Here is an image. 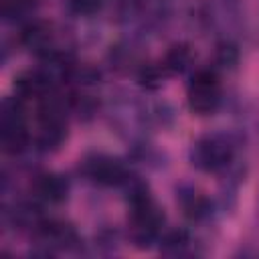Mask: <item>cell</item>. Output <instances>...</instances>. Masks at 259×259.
<instances>
[{"mask_svg": "<svg viewBox=\"0 0 259 259\" xmlns=\"http://www.w3.org/2000/svg\"><path fill=\"white\" fill-rule=\"evenodd\" d=\"M235 158V142L231 136L214 132L198 138L190 148V162L202 172H221Z\"/></svg>", "mask_w": 259, "mask_h": 259, "instance_id": "cell-1", "label": "cell"}, {"mask_svg": "<svg viewBox=\"0 0 259 259\" xmlns=\"http://www.w3.org/2000/svg\"><path fill=\"white\" fill-rule=\"evenodd\" d=\"M162 225H164V212L154 202L152 196L130 204V237L136 247L140 249L150 247L160 237Z\"/></svg>", "mask_w": 259, "mask_h": 259, "instance_id": "cell-2", "label": "cell"}, {"mask_svg": "<svg viewBox=\"0 0 259 259\" xmlns=\"http://www.w3.org/2000/svg\"><path fill=\"white\" fill-rule=\"evenodd\" d=\"M0 136H2V148L8 154H20L28 146V130L24 121V109L22 99L18 97H6L2 101L0 109Z\"/></svg>", "mask_w": 259, "mask_h": 259, "instance_id": "cell-3", "label": "cell"}, {"mask_svg": "<svg viewBox=\"0 0 259 259\" xmlns=\"http://www.w3.org/2000/svg\"><path fill=\"white\" fill-rule=\"evenodd\" d=\"M188 107L196 115L212 113L221 103V85L212 71L200 69L188 83Z\"/></svg>", "mask_w": 259, "mask_h": 259, "instance_id": "cell-4", "label": "cell"}, {"mask_svg": "<svg viewBox=\"0 0 259 259\" xmlns=\"http://www.w3.org/2000/svg\"><path fill=\"white\" fill-rule=\"evenodd\" d=\"M81 170L93 182L107 184V186H113V184L121 186V182L130 174L119 158H113V156H107V154H93V156H89L83 162Z\"/></svg>", "mask_w": 259, "mask_h": 259, "instance_id": "cell-5", "label": "cell"}, {"mask_svg": "<svg viewBox=\"0 0 259 259\" xmlns=\"http://www.w3.org/2000/svg\"><path fill=\"white\" fill-rule=\"evenodd\" d=\"M22 45L34 55H53V28L47 22H32L22 30Z\"/></svg>", "mask_w": 259, "mask_h": 259, "instance_id": "cell-6", "label": "cell"}, {"mask_svg": "<svg viewBox=\"0 0 259 259\" xmlns=\"http://www.w3.org/2000/svg\"><path fill=\"white\" fill-rule=\"evenodd\" d=\"M176 198H178L184 214L192 221H200L210 214V200L204 194H200L194 186H186V184L180 186L176 190Z\"/></svg>", "mask_w": 259, "mask_h": 259, "instance_id": "cell-7", "label": "cell"}, {"mask_svg": "<svg viewBox=\"0 0 259 259\" xmlns=\"http://www.w3.org/2000/svg\"><path fill=\"white\" fill-rule=\"evenodd\" d=\"M36 192L47 202H63L69 194V180L63 174H45L36 182Z\"/></svg>", "mask_w": 259, "mask_h": 259, "instance_id": "cell-8", "label": "cell"}, {"mask_svg": "<svg viewBox=\"0 0 259 259\" xmlns=\"http://www.w3.org/2000/svg\"><path fill=\"white\" fill-rule=\"evenodd\" d=\"M192 59H194V55H192L190 47L184 45V42H178V45H172V47L168 49V53H166L162 65H164L166 73H170V75H180V73H184V71L192 65Z\"/></svg>", "mask_w": 259, "mask_h": 259, "instance_id": "cell-9", "label": "cell"}, {"mask_svg": "<svg viewBox=\"0 0 259 259\" xmlns=\"http://www.w3.org/2000/svg\"><path fill=\"white\" fill-rule=\"evenodd\" d=\"M190 247V237L184 229H174V231H168L166 235H162L160 239V253L164 255H182L186 253V249Z\"/></svg>", "mask_w": 259, "mask_h": 259, "instance_id": "cell-10", "label": "cell"}, {"mask_svg": "<svg viewBox=\"0 0 259 259\" xmlns=\"http://www.w3.org/2000/svg\"><path fill=\"white\" fill-rule=\"evenodd\" d=\"M214 59H217V65L219 67H223V69H235L239 65V49H237V45H233L231 40L219 42Z\"/></svg>", "mask_w": 259, "mask_h": 259, "instance_id": "cell-11", "label": "cell"}, {"mask_svg": "<svg viewBox=\"0 0 259 259\" xmlns=\"http://www.w3.org/2000/svg\"><path fill=\"white\" fill-rule=\"evenodd\" d=\"M164 77H166L164 65H146L140 71V83L146 89H158V87H162Z\"/></svg>", "mask_w": 259, "mask_h": 259, "instance_id": "cell-12", "label": "cell"}, {"mask_svg": "<svg viewBox=\"0 0 259 259\" xmlns=\"http://www.w3.org/2000/svg\"><path fill=\"white\" fill-rule=\"evenodd\" d=\"M69 8L79 16H91L101 8V0H69Z\"/></svg>", "mask_w": 259, "mask_h": 259, "instance_id": "cell-13", "label": "cell"}]
</instances>
